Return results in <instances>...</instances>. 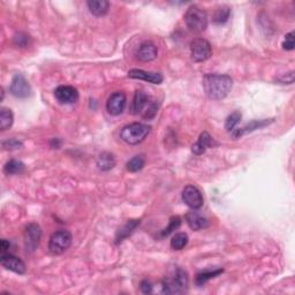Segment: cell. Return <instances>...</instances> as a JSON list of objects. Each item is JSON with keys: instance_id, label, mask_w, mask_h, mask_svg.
Segmentation results:
<instances>
[{"instance_id": "obj_1", "label": "cell", "mask_w": 295, "mask_h": 295, "mask_svg": "<svg viewBox=\"0 0 295 295\" xmlns=\"http://www.w3.org/2000/svg\"><path fill=\"white\" fill-rule=\"evenodd\" d=\"M203 89L210 99L220 100L230 94L233 87V80L229 75L206 74L203 78Z\"/></svg>"}, {"instance_id": "obj_21", "label": "cell", "mask_w": 295, "mask_h": 295, "mask_svg": "<svg viewBox=\"0 0 295 295\" xmlns=\"http://www.w3.org/2000/svg\"><path fill=\"white\" fill-rule=\"evenodd\" d=\"M97 166L100 171H109L116 166V158L115 156L109 153H102L99 157L97 158Z\"/></svg>"}, {"instance_id": "obj_6", "label": "cell", "mask_w": 295, "mask_h": 295, "mask_svg": "<svg viewBox=\"0 0 295 295\" xmlns=\"http://www.w3.org/2000/svg\"><path fill=\"white\" fill-rule=\"evenodd\" d=\"M71 233L67 230H59L53 233L49 241V250L52 255H61L71 244Z\"/></svg>"}, {"instance_id": "obj_2", "label": "cell", "mask_w": 295, "mask_h": 295, "mask_svg": "<svg viewBox=\"0 0 295 295\" xmlns=\"http://www.w3.org/2000/svg\"><path fill=\"white\" fill-rule=\"evenodd\" d=\"M132 115H141L144 119H154L158 112V104L153 100L145 92L138 90L135 92V96L130 106Z\"/></svg>"}, {"instance_id": "obj_35", "label": "cell", "mask_w": 295, "mask_h": 295, "mask_svg": "<svg viewBox=\"0 0 295 295\" xmlns=\"http://www.w3.org/2000/svg\"><path fill=\"white\" fill-rule=\"evenodd\" d=\"M61 145V142L59 138H52V141H51V146L54 148V149H59Z\"/></svg>"}, {"instance_id": "obj_15", "label": "cell", "mask_w": 295, "mask_h": 295, "mask_svg": "<svg viewBox=\"0 0 295 295\" xmlns=\"http://www.w3.org/2000/svg\"><path fill=\"white\" fill-rule=\"evenodd\" d=\"M128 78L141 80L153 84H161L163 82V75L161 73H155V71H146L142 69H130L128 71Z\"/></svg>"}, {"instance_id": "obj_27", "label": "cell", "mask_w": 295, "mask_h": 295, "mask_svg": "<svg viewBox=\"0 0 295 295\" xmlns=\"http://www.w3.org/2000/svg\"><path fill=\"white\" fill-rule=\"evenodd\" d=\"M145 165V158L143 155H137L133 157L127 163V170L129 172H138L141 171Z\"/></svg>"}, {"instance_id": "obj_18", "label": "cell", "mask_w": 295, "mask_h": 295, "mask_svg": "<svg viewBox=\"0 0 295 295\" xmlns=\"http://www.w3.org/2000/svg\"><path fill=\"white\" fill-rule=\"evenodd\" d=\"M213 146V138L210 136V134L208 132H203L199 137V140L193 144L192 146V151L193 154H195L197 156H200L202 154H204L208 148Z\"/></svg>"}, {"instance_id": "obj_22", "label": "cell", "mask_w": 295, "mask_h": 295, "mask_svg": "<svg viewBox=\"0 0 295 295\" xmlns=\"http://www.w3.org/2000/svg\"><path fill=\"white\" fill-rule=\"evenodd\" d=\"M224 272L223 269H217V270H204V271H201L200 273H197L195 278V282L197 286H203L205 282H208L209 280L213 279V278L218 277L219 275Z\"/></svg>"}, {"instance_id": "obj_8", "label": "cell", "mask_w": 295, "mask_h": 295, "mask_svg": "<svg viewBox=\"0 0 295 295\" xmlns=\"http://www.w3.org/2000/svg\"><path fill=\"white\" fill-rule=\"evenodd\" d=\"M42 238V230L39 224L30 223L26 226L24 230L23 239H24V248L28 252H33L40 246Z\"/></svg>"}, {"instance_id": "obj_11", "label": "cell", "mask_w": 295, "mask_h": 295, "mask_svg": "<svg viewBox=\"0 0 295 295\" xmlns=\"http://www.w3.org/2000/svg\"><path fill=\"white\" fill-rule=\"evenodd\" d=\"M126 104H127V98L122 91H117L108 97L106 108L109 115L119 116L125 111Z\"/></svg>"}, {"instance_id": "obj_26", "label": "cell", "mask_w": 295, "mask_h": 295, "mask_svg": "<svg viewBox=\"0 0 295 295\" xmlns=\"http://www.w3.org/2000/svg\"><path fill=\"white\" fill-rule=\"evenodd\" d=\"M23 171H24V164L20 161H15V159H12V161L7 162L6 165L4 166V172H5V174L7 175L19 174Z\"/></svg>"}, {"instance_id": "obj_4", "label": "cell", "mask_w": 295, "mask_h": 295, "mask_svg": "<svg viewBox=\"0 0 295 295\" xmlns=\"http://www.w3.org/2000/svg\"><path fill=\"white\" fill-rule=\"evenodd\" d=\"M150 126L141 122H133L125 126L120 132V138L130 145L140 144L150 134Z\"/></svg>"}, {"instance_id": "obj_17", "label": "cell", "mask_w": 295, "mask_h": 295, "mask_svg": "<svg viewBox=\"0 0 295 295\" xmlns=\"http://www.w3.org/2000/svg\"><path fill=\"white\" fill-rule=\"evenodd\" d=\"M186 220L187 224L189 225L192 230L194 231H200L204 230L206 227H209L210 222L208 218H205L204 216H202L201 213L196 211H189L186 214Z\"/></svg>"}, {"instance_id": "obj_14", "label": "cell", "mask_w": 295, "mask_h": 295, "mask_svg": "<svg viewBox=\"0 0 295 295\" xmlns=\"http://www.w3.org/2000/svg\"><path fill=\"white\" fill-rule=\"evenodd\" d=\"M158 56V49L153 42H143V43L138 46V50L136 52V57L140 61L149 62L155 60Z\"/></svg>"}, {"instance_id": "obj_25", "label": "cell", "mask_w": 295, "mask_h": 295, "mask_svg": "<svg viewBox=\"0 0 295 295\" xmlns=\"http://www.w3.org/2000/svg\"><path fill=\"white\" fill-rule=\"evenodd\" d=\"M189 238L186 233H176L171 240V248L174 250H181L188 244Z\"/></svg>"}, {"instance_id": "obj_34", "label": "cell", "mask_w": 295, "mask_h": 295, "mask_svg": "<svg viewBox=\"0 0 295 295\" xmlns=\"http://www.w3.org/2000/svg\"><path fill=\"white\" fill-rule=\"evenodd\" d=\"M11 242L7 241V240L3 239L2 242H0V249H2V254H6V251L10 249Z\"/></svg>"}, {"instance_id": "obj_20", "label": "cell", "mask_w": 295, "mask_h": 295, "mask_svg": "<svg viewBox=\"0 0 295 295\" xmlns=\"http://www.w3.org/2000/svg\"><path fill=\"white\" fill-rule=\"evenodd\" d=\"M141 224V220H137V219H135V220H128L126 224L119 229V231L117 232V243L121 242L122 240H125L126 238H128L129 235H132L134 233V231L137 229L138 226Z\"/></svg>"}, {"instance_id": "obj_24", "label": "cell", "mask_w": 295, "mask_h": 295, "mask_svg": "<svg viewBox=\"0 0 295 295\" xmlns=\"http://www.w3.org/2000/svg\"><path fill=\"white\" fill-rule=\"evenodd\" d=\"M231 15V8L229 6L218 7L213 14V22L217 24H223L229 21Z\"/></svg>"}, {"instance_id": "obj_13", "label": "cell", "mask_w": 295, "mask_h": 295, "mask_svg": "<svg viewBox=\"0 0 295 295\" xmlns=\"http://www.w3.org/2000/svg\"><path fill=\"white\" fill-rule=\"evenodd\" d=\"M0 263H2V265L5 269L15 273H19V275H23L27 270L26 264H24L22 260L11 254H2Z\"/></svg>"}, {"instance_id": "obj_31", "label": "cell", "mask_w": 295, "mask_h": 295, "mask_svg": "<svg viewBox=\"0 0 295 295\" xmlns=\"http://www.w3.org/2000/svg\"><path fill=\"white\" fill-rule=\"evenodd\" d=\"M14 43L15 45L20 46V48H24V46H27L29 43V36L27 33H23V32H19L16 33L14 36Z\"/></svg>"}, {"instance_id": "obj_29", "label": "cell", "mask_w": 295, "mask_h": 295, "mask_svg": "<svg viewBox=\"0 0 295 295\" xmlns=\"http://www.w3.org/2000/svg\"><path fill=\"white\" fill-rule=\"evenodd\" d=\"M181 226V218L179 216H174L170 219V224L162 231V237H167L170 235L172 232H174L175 230H178Z\"/></svg>"}, {"instance_id": "obj_30", "label": "cell", "mask_w": 295, "mask_h": 295, "mask_svg": "<svg viewBox=\"0 0 295 295\" xmlns=\"http://www.w3.org/2000/svg\"><path fill=\"white\" fill-rule=\"evenodd\" d=\"M21 146H22V142L15 140V138H10V140L3 142V148L5 150H16L20 149Z\"/></svg>"}, {"instance_id": "obj_33", "label": "cell", "mask_w": 295, "mask_h": 295, "mask_svg": "<svg viewBox=\"0 0 295 295\" xmlns=\"http://www.w3.org/2000/svg\"><path fill=\"white\" fill-rule=\"evenodd\" d=\"M141 290L144 294H150L153 293V285L149 280H143L141 282Z\"/></svg>"}, {"instance_id": "obj_16", "label": "cell", "mask_w": 295, "mask_h": 295, "mask_svg": "<svg viewBox=\"0 0 295 295\" xmlns=\"http://www.w3.org/2000/svg\"><path fill=\"white\" fill-rule=\"evenodd\" d=\"M273 119H264V120H252L250 121L249 124H247L244 127L242 128H238V129H234L233 132H232V136H233L234 140H237V138L241 137L242 135L244 134H248V133H251L254 132L256 129H261V128H264L269 126L270 124H272Z\"/></svg>"}, {"instance_id": "obj_9", "label": "cell", "mask_w": 295, "mask_h": 295, "mask_svg": "<svg viewBox=\"0 0 295 295\" xmlns=\"http://www.w3.org/2000/svg\"><path fill=\"white\" fill-rule=\"evenodd\" d=\"M182 201L193 210L202 208L204 202L200 189L193 185H188L187 187H185L182 192Z\"/></svg>"}, {"instance_id": "obj_19", "label": "cell", "mask_w": 295, "mask_h": 295, "mask_svg": "<svg viewBox=\"0 0 295 295\" xmlns=\"http://www.w3.org/2000/svg\"><path fill=\"white\" fill-rule=\"evenodd\" d=\"M90 13L95 16H104L108 13L109 3L106 0H90L87 3Z\"/></svg>"}, {"instance_id": "obj_23", "label": "cell", "mask_w": 295, "mask_h": 295, "mask_svg": "<svg viewBox=\"0 0 295 295\" xmlns=\"http://www.w3.org/2000/svg\"><path fill=\"white\" fill-rule=\"evenodd\" d=\"M14 122V116L13 112L10 108L3 107L0 111V129L7 130L8 128L12 127Z\"/></svg>"}, {"instance_id": "obj_7", "label": "cell", "mask_w": 295, "mask_h": 295, "mask_svg": "<svg viewBox=\"0 0 295 295\" xmlns=\"http://www.w3.org/2000/svg\"><path fill=\"white\" fill-rule=\"evenodd\" d=\"M191 56L194 62H203L212 56L211 45L206 40L196 39L191 43Z\"/></svg>"}, {"instance_id": "obj_28", "label": "cell", "mask_w": 295, "mask_h": 295, "mask_svg": "<svg viewBox=\"0 0 295 295\" xmlns=\"http://www.w3.org/2000/svg\"><path fill=\"white\" fill-rule=\"evenodd\" d=\"M240 121H241V113H240L239 111L233 112L232 115H230L226 118L225 129L227 130V132L232 133L235 129V127H237Z\"/></svg>"}, {"instance_id": "obj_3", "label": "cell", "mask_w": 295, "mask_h": 295, "mask_svg": "<svg viewBox=\"0 0 295 295\" xmlns=\"http://www.w3.org/2000/svg\"><path fill=\"white\" fill-rule=\"evenodd\" d=\"M188 275L181 268H176L171 276L163 280V293L164 294H182L188 289Z\"/></svg>"}, {"instance_id": "obj_5", "label": "cell", "mask_w": 295, "mask_h": 295, "mask_svg": "<svg viewBox=\"0 0 295 295\" xmlns=\"http://www.w3.org/2000/svg\"><path fill=\"white\" fill-rule=\"evenodd\" d=\"M189 31L194 33H201L208 28V15L203 10L197 6H191L183 16Z\"/></svg>"}, {"instance_id": "obj_12", "label": "cell", "mask_w": 295, "mask_h": 295, "mask_svg": "<svg viewBox=\"0 0 295 295\" xmlns=\"http://www.w3.org/2000/svg\"><path fill=\"white\" fill-rule=\"evenodd\" d=\"M56 99L60 104H74L79 100V91L71 86H60L54 91Z\"/></svg>"}, {"instance_id": "obj_10", "label": "cell", "mask_w": 295, "mask_h": 295, "mask_svg": "<svg viewBox=\"0 0 295 295\" xmlns=\"http://www.w3.org/2000/svg\"><path fill=\"white\" fill-rule=\"evenodd\" d=\"M11 94L18 98H27L31 94V87L23 75L18 74L12 80L10 87Z\"/></svg>"}, {"instance_id": "obj_32", "label": "cell", "mask_w": 295, "mask_h": 295, "mask_svg": "<svg viewBox=\"0 0 295 295\" xmlns=\"http://www.w3.org/2000/svg\"><path fill=\"white\" fill-rule=\"evenodd\" d=\"M282 48L284 50H287V51H292L294 50V32H289L285 36L284 43H282Z\"/></svg>"}]
</instances>
